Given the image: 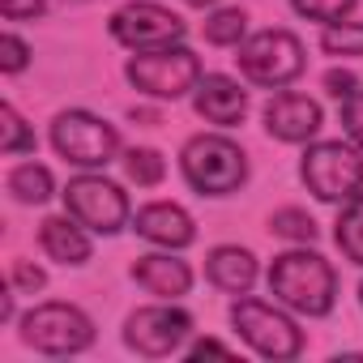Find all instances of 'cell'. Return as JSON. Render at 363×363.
<instances>
[{"instance_id":"cell-27","label":"cell","mask_w":363,"mask_h":363,"mask_svg":"<svg viewBox=\"0 0 363 363\" xmlns=\"http://www.w3.org/2000/svg\"><path fill=\"white\" fill-rule=\"evenodd\" d=\"M0 52H5V56H0L5 73H22V69H26V60H30V48H26L18 35H5V39H0Z\"/></svg>"},{"instance_id":"cell-23","label":"cell","mask_w":363,"mask_h":363,"mask_svg":"<svg viewBox=\"0 0 363 363\" xmlns=\"http://www.w3.org/2000/svg\"><path fill=\"white\" fill-rule=\"evenodd\" d=\"M124 171H128V179H133V184H141V189H150V184H158V179H162V158H158V150H128L124 154Z\"/></svg>"},{"instance_id":"cell-14","label":"cell","mask_w":363,"mask_h":363,"mask_svg":"<svg viewBox=\"0 0 363 363\" xmlns=\"http://www.w3.org/2000/svg\"><path fill=\"white\" fill-rule=\"evenodd\" d=\"M248 111V90H240V82L223 77V73H210L197 82V116H206L210 124H240Z\"/></svg>"},{"instance_id":"cell-10","label":"cell","mask_w":363,"mask_h":363,"mask_svg":"<svg viewBox=\"0 0 363 363\" xmlns=\"http://www.w3.org/2000/svg\"><path fill=\"white\" fill-rule=\"evenodd\" d=\"M184 22H179L171 9L150 5V0H137V5H124L111 13V39L133 48V52H154V48H171L184 39Z\"/></svg>"},{"instance_id":"cell-19","label":"cell","mask_w":363,"mask_h":363,"mask_svg":"<svg viewBox=\"0 0 363 363\" xmlns=\"http://www.w3.org/2000/svg\"><path fill=\"white\" fill-rule=\"evenodd\" d=\"M337 248L346 261L363 265V197H350V206L337 214Z\"/></svg>"},{"instance_id":"cell-18","label":"cell","mask_w":363,"mask_h":363,"mask_svg":"<svg viewBox=\"0 0 363 363\" xmlns=\"http://www.w3.org/2000/svg\"><path fill=\"white\" fill-rule=\"evenodd\" d=\"M9 193L26 206H43L52 197V171L39 167V162H22L13 175H9Z\"/></svg>"},{"instance_id":"cell-1","label":"cell","mask_w":363,"mask_h":363,"mask_svg":"<svg viewBox=\"0 0 363 363\" xmlns=\"http://www.w3.org/2000/svg\"><path fill=\"white\" fill-rule=\"evenodd\" d=\"M269 295L282 299L291 312L325 316L333 308V299H337L333 265L320 252H282L269 265Z\"/></svg>"},{"instance_id":"cell-15","label":"cell","mask_w":363,"mask_h":363,"mask_svg":"<svg viewBox=\"0 0 363 363\" xmlns=\"http://www.w3.org/2000/svg\"><path fill=\"white\" fill-rule=\"evenodd\" d=\"M133 278H137V286H145L158 299H179V295H189V286H193V269L179 261V257H171V252L137 257Z\"/></svg>"},{"instance_id":"cell-26","label":"cell","mask_w":363,"mask_h":363,"mask_svg":"<svg viewBox=\"0 0 363 363\" xmlns=\"http://www.w3.org/2000/svg\"><path fill=\"white\" fill-rule=\"evenodd\" d=\"M342 128H346L350 141L363 145V90H354V94L342 99Z\"/></svg>"},{"instance_id":"cell-33","label":"cell","mask_w":363,"mask_h":363,"mask_svg":"<svg viewBox=\"0 0 363 363\" xmlns=\"http://www.w3.org/2000/svg\"><path fill=\"white\" fill-rule=\"evenodd\" d=\"M359 295H363V286H359Z\"/></svg>"},{"instance_id":"cell-12","label":"cell","mask_w":363,"mask_h":363,"mask_svg":"<svg viewBox=\"0 0 363 363\" xmlns=\"http://www.w3.org/2000/svg\"><path fill=\"white\" fill-rule=\"evenodd\" d=\"M265 128L278 141H308L320 128V107L308 94H274L265 107Z\"/></svg>"},{"instance_id":"cell-29","label":"cell","mask_w":363,"mask_h":363,"mask_svg":"<svg viewBox=\"0 0 363 363\" xmlns=\"http://www.w3.org/2000/svg\"><path fill=\"white\" fill-rule=\"evenodd\" d=\"M43 13V0H5V18L22 22V18H39Z\"/></svg>"},{"instance_id":"cell-16","label":"cell","mask_w":363,"mask_h":363,"mask_svg":"<svg viewBox=\"0 0 363 363\" xmlns=\"http://www.w3.org/2000/svg\"><path fill=\"white\" fill-rule=\"evenodd\" d=\"M206 274H210V282H214L218 291H227V295H248V286L257 282V261H252L248 248L223 244V248H214V252L206 257Z\"/></svg>"},{"instance_id":"cell-32","label":"cell","mask_w":363,"mask_h":363,"mask_svg":"<svg viewBox=\"0 0 363 363\" xmlns=\"http://www.w3.org/2000/svg\"><path fill=\"white\" fill-rule=\"evenodd\" d=\"M189 5H197V9H206V5H214V0H189Z\"/></svg>"},{"instance_id":"cell-24","label":"cell","mask_w":363,"mask_h":363,"mask_svg":"<svg viewBox=\"0 0 363 363\" xmlns=\"http://www.w3.org/2000/svg\"><path fill=\"white\" fill-rule=\"evenodd\" d=\"M269 227H274V235L295 240V244H312V240H316V223H312L303 210H278Z\"/></svg>"},{"instance_id":"cell-7","label":"cell","mask_w":363,"mask_h":363,"mask_svg":"<svg viewBox=\"0 0 363 363\" xmlns=\"http://www.w3.org/2000/svg\"><path fill=\"white\" fill-rule=\"evenodd\" d=\"M52 145L77 167H107L120 150V133L90 111H60L52 124Z\"/></svg>"},{"instance_id":"cell-30","label":"cell","mask_w":363,"mask_h":363,"mask_svg":"<svg viewBox=\"0 0 363 363\" xmlns=\"http://www.w3.org/2000/svg\"><path fill=\"white\" fill-rule=\"evenodd\" d=\"M325 90L333 99H346V94H354V77L346 69H333V73H325Z\"/></svg>"},{"instance_id":"cell-8","label":"cell","mask_w":363,"mask_h":363,"mask_svg":"<svg viewBox=\"0 0 363 363\" xmlns=\"http://www.w3.org/2000/svg\"><path fill=\"white\" fill-rule=\"evenodd\" d=\"M22 337L43 354H77L94 342V325L73 303H39L22 320Z\"/></svg>"},{"instance_id":"cell-25","label":"cell","mask_w":363,"mask_h":363,"mask_svg":"<svg viewBox=\"0 0 363 363\" xmlns=\"http://www.w3.org/2000/svg\"><path fill=\"white\" fill-rule=\"evenodd\" d=\"M295 5V13H303V18H312V22H342L350 9H354V0H291Z\"/></svg>"},{"instance_id":"cell-11","label":"cell","mask_w":363,"mask_h":363,"mask_svg":"<svg viewBox=\"0 0 363 363\" xmlns=\"http://www.w3.org/2000/svg\"><path fill=\"white\" fill-rule=\"evenodd\" d=\"M189 333H193V316L184 308H141L124 325V342L137 354H150V359H162V354L179 350Z\"/></svg>"},{"instance_id":"cell-2","label":"cell","mask_w":363,"mask_h":363,"mask_svg":"<svg viewBox=\"0 0 363 363\" xmlns=\"http://www.w3.org/2000/svg\"><path fill=\"white\" fill-rule=\"evenodd\" d=\"M179 167H184V179L201 193V197H227L248 179V158L235 141L201 133L184 145L179 154Z\"/></svg>"},{"instance_id":"cell-21","label":"cell","mask_w":363,"mask_h":363,"mask_svg":"<svg viewBox=\"0 0 363 363\" xmlns=\"http://www.w3.org/2000/svg\"><path fill=\"white\" fill-rule=\"evenodd\" d=\"M0 150H5V154L35 150V133L26 128V120L18 116V107H13V103L0 107Z\"/></svg>"},{"instance_id":"cell-13","label":"cell","mask_w":363,"mask_h":363,"mask_svg":"<svg viewBox=\"0 0 363 363\" xmlns=\"http://www.w3.org/2000/svg\"><path fill=\"white\" fill-rule=\"evenodd\" d=\"M133 231L141 235V240H150V244H158V248H189L193 240H197V227H193V218L179 210V206H171V201H158V206H145V210H137V218H133Z\"/></svg>"},{"instance_id":"cell-17","label":"cell","mask_w":363,"mask_h":363,"mask_svg":"<svg viewBox=\"0 0 363 363\" xmlns=\"http://www.w3.org/2000/svg\"><path fill=\"white\" fill-rule=\"evenodd\" d=\"M39 240H43V252L60 265H82L90 257V240H86V231L77 227L73 214L69 218H43Z\"/></svg>"},{"instance_id":"cell-28","label":"cell","mask_w":363,"mask_h":363,"mask_svg":"<svg viewBox=\"0 0 363 363\" xmlns=\"http://www.w3.org/2000/svg\"><path fill=\"white\" fill-rule=\"evenodd\" d=\"M43 269L30 261H13V291H43Z\"/></svg>"},{"instance_id":"cell-5","label":"cell","mask_w":363,"mask_h":363,"mask_svg":"<svg viewBox=\"0 0 363 363\" xmlns=\"http://www.w3.org/2000/svg\"><path fill=\"white\" fill-rule=\"evenodd\" d=\"M231 325L240 329V337L265 354V359H295L303 350V333L295 329V320L261 299H235L231 308Z\"/></svg>"},{"instance_id":"cell-22","label":"cell","mask_w":363,"mask_h":363,"mask_svg":"<svg viewBox=\"0 0 363 363\" xmlns=\"http://www.w3.org/2000/svg\"><path fill=\"white\" fill-rule=\"evenodd\" d=\"M320 48L329 56H363V22H333L320 35Z\"/></svg>"},{"instance_id":"cell-4","label":"cell","mask_w":363,"mask_h":363,"mask_svg":"<svg viewBox=\"0 0 363 363\" xmlns=\"http://www.w3.org/2000/svg\"><path fill=\"white\" fill-rule=\"evenodd\" d=\"M128 82L154 99H179V94H189L197 90L201 82V60L189 52V48H154V52H141L128 60Z\"/></svg>"},{"instance_id":"cell-31","label":"cell","mask_w":363,"mask_h":363,"mask_svg":"<svg viewBox=\"0 0 363 363\" xmlns=\"http://www.w3.org/2000/svg\"><path fill=\"white\" fill-rule=\"evenodd\" d=\"M189 354H193V359H201V354H231V346H223V342H214V337H201V342H193Z\"/></svg>"},{"instance_id":"cell-20","label":"cell","mask_w":363,"mask_h":363,"mask_svg":"<svg viewBox=\"0 0 363 363\" xmlns=\"http://www.w3.org/2000/svg\"><path fill=\"white\" fill-rule=\"evenodd\" d=\"M248 30V13L244 9H218L210 22H206V39L214 48H235Z\"/></svg>"},{"instance_id":"cell-6","label":"cell","mask_w":363,"mask_h":363,"mask_svg":"<svg viewBox=\"0 0 363 363\" xmlns=\"http://www.w3.org/2000/svg\"><path fill=\"white\" fill-rule=\"evenodd\" d=\"M240 73L257 86H286L303 73V43L291 30H261L240 48Z\"/></svg>"},{"instance_id":"cell-3","label":"cell","mask_w":363,"mask_h":363,"mask_svg":"<svg viewBox=\"0 0 363 363\" xmlns=\"http://www.w3.org/2000/svg\"><path fill=\"white\" fill-rule=\"evenodd\" d=\"M303 184L320 201H350L363 189V158L342 141H316L303 154Z\"/></svg>"},{"instance_id":"cell-9","label":"cell","mask_w":363,"mask_h":363,"mask_svg":"<svg viewBox=\"0 0 363 363\" xmlns=\"http://www.w3.org/2000/svg\"><path fill=\"white\" fill-rule=\"evenodd\" d=\"M65 206H69V214L82 227H90L99 235L120 231L124 218H128V197L120 193V184H111V179H103V175H77V179H69Z\"/></svg>"}]
</instances>
